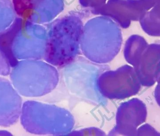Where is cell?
I'll use <instances>...</instances> for the list:
<instances>
[{"label":"cell","instance_id":"cell-1","mask_svg":"<svg viewBox=\"0 0 160 136\" xmlns=\"http://www.w3.org/2000/svg\"><path fill=\"white\" fill-rule=\"evenodd\" d=\"M147 113L145 104L137 98L122 104L117 115L118 130L119 133L137 135V128L145 122Z\"/></svg>","mask_w":160,"mask_h":136},{"label":"cell","instance_id":"cell-2","mask_svg":"<svg viewBox=\"0 0 160 136\" xmlns=\"http://www.w3.org/2000/svg\"><path fill=\"white\" fill-rule=\"evenodd\" d=\"M22 107L21 95L11 82L0 77V126L15 124L20 118Z\"/></svg>","mask_w":160,"mask_h":136},{"label":"cell","instance_id":"cell-3","mask_svg":"<svg viewBox=\"0 0 160 136\" xmlns=\"http://www.w3.org/2000/svg\"><path fill=\"white\" fill-rule=\"evenodd\" d=\"M160 62V44H148L134 70L141 85L152 86L156 82V72Z\"/></svg>","mask_w":160,"mask_h":136},{"label":"cell","instance_id":"cell-4","mask_svg":"<svg viewBox=\"0 0 160 136\" xmlns=\"http://www.w3.org/2000/svg\"><path fill=\"white\" fill-rule=\"evenodd\" d=\"M112 96L114 98L125 99L139 92L141 84L133 68L125 65L113 74Z\"/></svg>","mask_w":160,"mask_h":136},{"label":"cell","instance_id":"cell-5","mask_svg":"<svg viewBox=\"0 0 160 136\" xmlns=\"http://www.w3.org/2000/svg\"><path fill=\"white\" fill-rule=\"evenodd\" d=\"M139 21L144 32L148 35L160 36V0L146 11Z\"/></svg>","mask_w":160,"mask_h":136},{"label":"cell","instance_id":"cell-6","mask_svg":"<svg viewBox=\"0 0 160 136\" xmlns=\"http://www.w3.org/2000/svg\"><path fill=\"white\" fill-rule=\"evenodd\" d=\"M148 44L144 38L133 35L129 38L125 46V58L129 64L135 67Z\"/></svg>","mask_w":160,"mask_h":136},{"label":"cell","instance_id":"cell-7","mask_svg":"<svg viewBox=\"0 0 160 136\" xmlns=\"http://www.w3.org/2000/svg\"><path fill=\"white\" fill-rule=\"evenodd\" d=\"M136 136H160V133L151 125L146 123L137 129Z\"/></svg>","mask_w":160,"mask_h":136},{"label":"cell","instance_id":"cell-8","mask_svg":"<svg viewBox=\"0 0 160 136\" xmlns=\"http://www.w3.org/2000/svg\"><path fill=\"white\" fill-rule=\"evenodd\" d=\"M11 70L8 61L0 52V76H6L10 74Z\"/></svg>","mask_w":160,"mask_h":136},{"label":"cell","instance_id":"cell-9","mask_svg":"<svg viewBox=\"0 0 160 136\" xmlns=\"http://www.w3.org/2000/svg\"><path fill=\"white\" fill-rule=\"evenodd\" d=\"M155 99L156 102L159 106L160 107V85L158 84L155 89V92H154Z\"/></svg>","mask_w":160,"mask_h":136},{"label":"cell","instance_id":"cell-10","mask_svg":"<svg viewBox=\"0 0 160 136\" xmlns=\"http://www.w3.org/2000/svg\"><path fill=\"white\" fill-rule=\"evenodd\" d=\"M156 82L160 85V62L157 67L156 72Z\"/></svg>","mask_w":160,"mask_h":136}]
</instances>
